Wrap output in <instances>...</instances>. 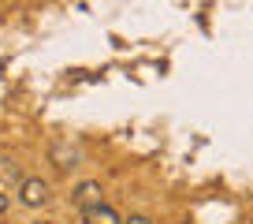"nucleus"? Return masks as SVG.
Instances as JSON below:
<instances>
[{
  "label": "nucleus",
  "mask_w": 253,
  "mask_h": 224,
  "mask_svg": "<svg viewBox=\"0 0 253 224\" xmlns=\"http://www.w3.org/2000/svg\"><path fill=\"white\" fill-rule=\"evenodd\" d=\"M48 157H52L56 168H75V165L82 161V150L71 142V138H56L52 150H48Z\"/></svg>",
  "instance_id": "7ed1b4c3"
},
{
  "label": "nucleus",
  "mask_w": 253,
  "mask_h": 224,
  "mask_svg": "<svg viewBox=\"0 0 253 224\" xmlns=\"http://www.w3.org/2000/svg\"><path fill=\"white\" fill-rule=\"evenodd\" d=\"M82 221H86V224H126L123 217L108 206V202H104V206H97V209H86V213H82Z\"/></svg>",
  "instance_id": "20e7f679"
},
{
  "label": "nucleus",
  "mask_w": 253,
  "mask_h": 224,
  "mask_svg": "<svg viewBox=\"0 0 253 224\" xmlns=\"http://www.w3.org/2000/svg\"><path fill=\"white\" fill-rule=\"evenodd\" d=\"M48 198H52V187H48L41 176H26L23 183H19V202H23L26 209H41V206H48Z\"/></svg>",
  "instance_id": "f257e3e1"
},
{
  "label": "nucleus",
  "mask_w": 253,
  "mask_h": 224,
  "mask_svg": "<svg viewBox=\"0 0 253 224\" xmlns=\"http://www.w3.org/2000/svg\"><path fill=\"white\" fill-rule=\"evenodd\" d=\"M8 202H11V198H8V194H4V191H0V217L8 213Z\"/></svg>",
  "instance_id": "0eeeda50"
},
{
  "label": "nucleus",
  "mask_w": 253,
  "mask_h": 224,
  "mask_svg": "<svg viewBox=\"0 0 253 224\" xmlns=\"http://www.w3.org/2000/svg\"><path fill=\"white\" fill-rule=\"evenodd\" d=\"M34 224H52V221H34Z\"/></svg>",
  "instance_id": "6e6552de"
},
{
  "label": "nucleus",
  "mask_w": 253,
  "mask_h": 224,
  "mask_svg": "<svg viewBox=\"0 0 253 224\" xmlns=\"http://www.w3.org/2000/svg\"><path fill=\"white\" fill-rule=\"evenodd\" d=\"M126 224H153V221H149V217H142V213H134V217H130Z\"/></svg>",
  "instance_id": "423d86ee"
},
{
  "label": "nucleus",
  "mask_w": 253,
  "mask_h": 224,
  "mask_svg": "<svg viewBox=\"0 0 253 224\" xmlns=\"http://www.w3.org/2000/svg\"><path fill=\"white\" fill-rule=\"evenodd\" d=\"M71 202L82 209V213H86V209H97V206H104V187L97 183V179H82V183L75 187Z\"/></svg>",
  "instance_id": "f03ea898"
},
{
  "label": "nucleus",
  "mask_w": 253,
  "mask_h": 224,
  "mask_svg": "<svg viewBox=\"0 0 253 224\" xmlns=\"http://www.w3.org/2000/svg\"><path fill=\"white\" fill-rule=\"evenodd\" d=\"M0 183H23V176H19V161H15V157H0Z\"/></svg>",
  "instance_id": "39448f33"
}]
</instances>
